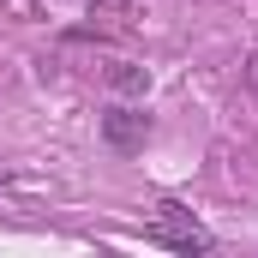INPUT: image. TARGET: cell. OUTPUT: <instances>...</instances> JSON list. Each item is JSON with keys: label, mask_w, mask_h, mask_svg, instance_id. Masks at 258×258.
<instances>
[{"label": "cell", "mask_w": 258, "mask_h": 258, "mask_svg": "<svg viewBox=\"0 0 258 258\" xmlns=\"http://www.w3.org/2000/svg\"><path fill=\"white\" fill-rule=\"evenodd\" d=\"M150 240L156 246H174V252H210V228L198 222L186 204H156V216H150Z\"/></svg>", "instance_id": "obj_1"}, {"label": "cell", "mask_w": 258, "mask_h": 258, "mask_svg": "<svg viewBox=\"0 0 258 258\" xmlns=\"http://www.w3.org/2000/svg\"><path fill=\"white\" fill-rule=\"evenodd\" d=\"M102 138H108L114 150H138V144L150 138V114H138V108H108V114H102Z\"/></svg>", "instance_id": "obj_2"}, {"label": "cell", "mask_w": 258, "mask_h": 258, "mask_svg": "<svg viewBox=\"0 0 258 258\" xmlns=\"http://www.w3.org/2000/svg\"><path fill=\"white\" fill-rule=\"evenodd\" d=\"M108 84H114V90H126V96H144V90H150V72H144V66H114V72H108Z\"/></svg>", "instance_id": "obj_3"}, {"label": "cell", "mask_w": 258, "mask_h": 258, "mask_svg": "<svg viewBox=\"0 0 258 258\" xmlns=\"http://www.w3.org/2000/svg\"><path fill=\"white\" fill-rule=\"evenodd\" d=\"M240 78H246V84L258 90V54H246V66H240Z\"/></svg>", "instance_id": "obj_4"}]
</instances>
